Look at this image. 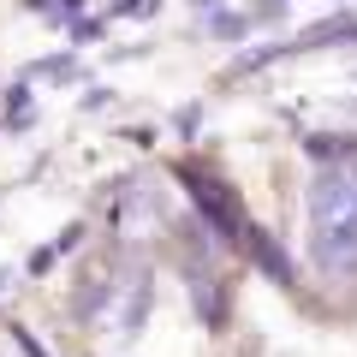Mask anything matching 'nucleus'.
<instances>
[{
  "instance_id": "nucleus-1",
  "label": "nucleus",
  "mask_w": 357,
  "mask_h": 357,
  "mask_svg": "<svg viewBox=\"0 0 357 357\" xmlns=\"http://www.w3.org/2000/svg\"><path fill=\"white\" fill-rule=\"evenodd\" d=\"M310 244L328 280H357V167H321L310 185Z\"/></svg>"
},
{
  "instance_id": "nucleus-2",
  "label": "nucleus",
  "mask_w": 357,
  "mask_h": 357,
  "mask_svg": "<svg viewBox=\"0 0 357 357\" xmlns=\"http://www.w3.org/2000/svg\"><path fill=\"white\" fill-rule=\"evenodd\" d=\"M89 310H96V321H102L107 333L126 340V333L143 321V310H149V274H143V268H126L114 286L96 292V304H89Z\"/></svg>"
},
{
  "instance_id": "nucleus-3",
  "label": "nucleus",
  "mask_w": 357,
  "mask_h": 357,
  "mask_svg": "<svg viewBox=\"0 0 357 357\" xmlns=\"http://www.w3.org/2000/svg\"><path fill=\"white\" fill-rule=\"evenodd\" d=\"M185 185H191L197 208H203L220 232H238V227H244V220H238V203L227 197V185H215V178H203V173H185Z\"/></svg>"
}]
</instances>
